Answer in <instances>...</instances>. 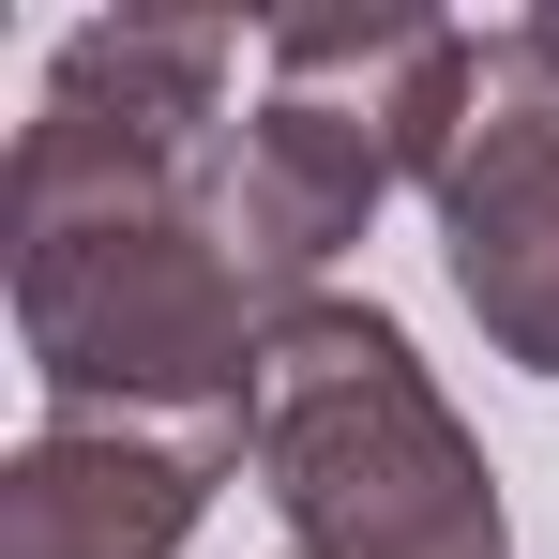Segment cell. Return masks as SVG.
Here are the masks:
<instances>
[{"label":"cell","mask_w":559,"mask_h":559,"mask_svg":"<svg viewBox=\"0 0 559 559\" xmlns=\"http://www.w3.org/2000/svg\"><path fill=\"white\" fill-rule=\"evenodd\" d=\"M212 242L258 273V302H318L333 258L378 227V197H393V152H378L364 121H333V106L302 92H258L227 121V152H212Z\"/></svg>","instance_id":"5"},{"label":"cell","mask_w":559,"mask_h":559,"mask_svg":"<svg viewBox=\"0 0 559 559\" xmlns=\"http://www.w3.org/2000/svg\"><path fill=\"white\" fill-rule=\"evenodd\" d=\"M227 76H242V31H227V15H92V31H61V61H46L31 106H61V121H92L121 152L212 182V152H227Z\"/></svg>","instance_id":"7"},{"label":"cell","mask_w":559,"mask_h":559,"mask_svg":"<svg viewBox=\"0 0 559 559\" xmlns=\"http://www.w3.org/2000/svg\"><path fill=\"white\" fill-rule=\"evenodd\" d=\"M424 212L484 348L514 378H559V76L530 61V31H484V121Z\"/></svg>","instance_id":"3"},{"label":"cell","mask_w":559,"mask_h":559,"mask_svg":"<svg viewBox=\"0 0 559 559\" xmlns=\"http://www.w3.org/2000/svg\"><path fill=\"white\" fill-rule=\"evenodd\" d=\"M0 273H15V348L61 424H167V439L242 454L258 348L287 302H258V273L212 242L197 167H152L31 106L0 167Z\"/></svg>","instance_id":"1"},{"label":"cell","mask_w":559,"mask_h":559,"mask_svg":"<svg viewBox=\"0 0 559 559\" xmlns=\"http://www.w3.org/2000/svg\"><path fill=\"white\" fill-rule=\"evenodd\" d=\"M258 76L333 121H364L393 152V182H454L468 121H484V31L468 15H408V0H318V15H273L258 31Z\"/></svg>","instance_id":"4"},{"label":"cell","mask_w":559,"mask_h":559,"mask_svg":"<svg viewBox=\"0 0 559 559\" xmlns=\"http://www.w3.org/2000/svg\"><path fill=\"white\" fill-rule=\"evenodd\" d=\"M242 484L273 499L287 559H514L484 439L424 378L408 318H378L348 287L273 318L258 408H242Z\"/></svg>","instance_id":"2"},{"label":"cell","mask_w":559,"mask_h":559,"mask_svg":"<svg viewBox=\"0 0 559 559\" xmlns=\"http://www.w3.org/2000/svg\"><path fill=\"white\" fill-rule=\"evenodd\" d=\"M514 31H530V61H545V76H559V15H514Z\"/></svg>","instance_id":"8"},{"label":"cell","mask_w":559,"mask_h":559,"mask_svg":"<svg viewBox=\"0 0 559 559\" xmlns=\"http://www.w3.org/2000/svg\"><path fill=\"white\" fill-rule=\"evenodd\" d=\"M242 454L167 439V424H31L0 454V559H182L212 484Z\"/></svg>","instance_id":"6"}]
</instances>
